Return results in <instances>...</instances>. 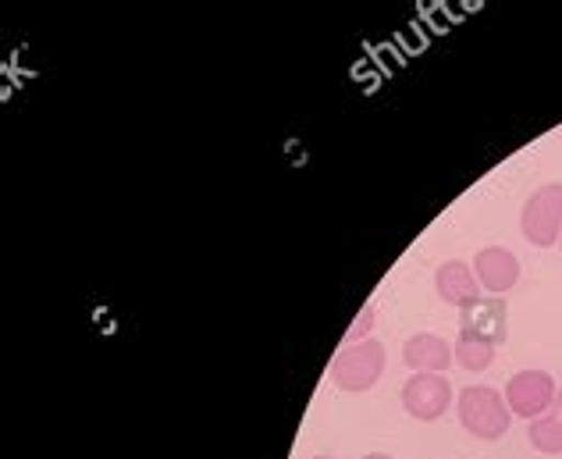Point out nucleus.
Here are the masks:
<instances>
[{
    "instance_id": "f257e3e1",
    "label": "nucleus",
    "mask_w": 562,
    "mask_h": 459,
    "mask_svg": "<svg viewBox=\"0 0 562 459\" xmlns=\"http://www.w3.org/2000/svg\"><path fill=\"white\" fill-rule=\"evenodd\" d=\"M456 410H460L463 432L481 441L502 438L513 424V410L506 403V395L492 389V384H470V389H463L456 395Z\"/></svg>"
},
{
    "instance_id": "f03ea898",
    "label": "nucleus",
    "mask_w": 562,
    "mask_h": 459,
    "mask_svg": "<svg viewBox=\"0 0 562 459\" xmlns=\"http://www.w3.org/2000/svg\"><path fill=\"white\" fill-rule=\"evenodd\" d=\"M520 232L530 246L549 249L559 246L562 235V182H549L535 189L520 211Z\"/></svg>"
},
{
    "instance_id": "7ed1b4c3",
    "label": "nucleus",
    "mask_w": 562,
    "mask_h": 459,
    "mask_svg": "<svg viewBox=\"0 0 562 459\" xmlns=\"http://www.w3.org/2000/svg\"><path fill=\"white\" fill-rule=\"evenodd\" d=\"M384 374V346L378 338H367L357 346H342V352L331 360V381L342 392H371L378 378Z\"/></svg>"
},
{
    "instance_id": "20e7f679",
    "label": "nucleus",
    "mask_w": 562,
    "mask_h": 459,
    "mask_svg": "<svg viewBox=\"0 0 562 459\" xmlns=\"http://www.w3.org/2000/svg\"><path fill=\"white\" fill-rule=\"evenodd\" d=\"M555 378L549 370H520L506 384V403L513 410V417H524L527 424L544 417L555 406Z\"/></svg>"
},
{
    "instance_id": "39448f33",
    "label": "nucleus",
    "mask_w": 562,
    "mask_h": 459,
    "mask_svg": "<svg viewBox=\"0 0 562 459\" xmlns=\"http://www.w3.org/2000/svg\"><path fill=\"white\" fill-rule=\"evenodd\" d=\"M460 335L492 343L495 349L506 346V338H509L506 295H481V300H473L470 306H463L460 310Z\"/></svg>"
},
{
    "instance_id": "423d86ee",
    "label": "nucleus",
    "mask_w": 562,
    "mask_h": 459,
    "mask_svg": "<svg viewBox=\"0 0 562 459\" xmlns=\"http://www.w3.org/2000/svg\"><path fill=\"white\" fill-rule=\"evenodd\" d=\"M452 399L456 395H452V384L446 374H413L403 384V410L413 421H424V424L446 417Z\"/></svg>"
},
{
    "instance_id": "0eeeda50",
    "label": "nucleus",
    "mask_w": 562,
    "mask_h": 459,
    "mask_svg": "<svg viewBox=\"0 0 562 459\" xmlns=\"http://www.w3.org/2000/svg\"><path fill=\"white\" fill-rule=\"evenodd\" d=\"M473 275H477L481 289L492 295H506L516 281H520V257L506 246H484L473 257Z\"/></svg>"
},
{
    "instance_id": "6e6552de",
    "label": "nucleus",
    "mask_w": 562,
    "mask_h": 459,
    "mask_svg": "<svg viewBox=\"0 0 562 459\" xmlns=\"http://www.w3.org/2000/svg\"><path fill=\"white\" fill-rule=\"evenodd\" d=\"M452 360H456L452 346L441 335H431V332L409 335L406 346H403V363L413 370V374H446Z\"/></svg>"
},
{
    "instance_id": "1a4fd4ad",
    "label": "nucleus",
    "mask_w": 562,
    "mask_h": 459,
    "mask_svg": "<svg viewBox=\"0 0 562 459\" xmlns=\"http://www.w3.org/2000/svg\"><path fill=\"white\" fill-rule=\"evenodd\" d=\"M435 292H438L441 303L463 310L473 300H481V281H477V275H473L470 264H463V260H446L435 271Z\"/></svg>"
},
{
    "instance_id": "9d476101",
    "label": "nucleus",
    "mask_w": 562,
    "mask_h": 459,
    "mask_svg": "<svg viewBox=\"0 0 562 459\" xmlns=\"http://www.w3.org/2000/svg\"><path fill=\"white\" fill-rule=\"evenodd\" d=\"M527 438H530V446H535L538 452H544V456H559V452H562V417H555V413L549 410L544 417L530 421Z\"/></svg>"
},
{
    "instance_id": "9b49d317",
    "label": "nucleus",
    "mask_w": 562,
    "mask_h": 459,
    "mask_svg": "<svg viewBox=\"0 0 562 459\" xmlns=\"http://www.w3.org/2000/svg\"><path fill=\"white\" fill-rule=\"evenodd\" d=\"M452 352H456V363H460L463 370H487L495 363V346L492 343H481V338H470V335H460L456 338V346H452Z\"/></svg>"
},
{
    "instance_id": "f8f14e48",
    "label": "nucleus",
    "mask_w": 562,
    "mask_h": 459,
    "mask_svg": "<svg viewBox=\"0 0 562 459\" xmlns=\"http://www.w3.org/2000/svg\"><path fill=\"white\" fill-rule=\"evenodd\" d=\"M374 317H378V310L374 303H363L360 306V314L352 317L349 324V332H346V346H357V343H367V335L374 332Z\"/></svg>"
},
{
    "instance_id": "ddd939ff",
    "label": "nucleus",
    "mask_w": 562,
    "mask_h": 459,
    "mask_svg": "<svg viewBox=\"0 0 562 459\" xmlns=\"http://www.w3.org/2000/svg\"><path fill=\"white\" fill-rule=\"evenodd\" d=\"M552 413H555V417H562V389H559V395H555V406H552Z\"/></svg>"
},
{
    "instance_id": "4468645a",
    "label": "nucleus",
    "mask_w": 562,
    "mask_h": 459,
    "mask_svg": "<svg viewBox=\"0 0 562 459\" xmlns=\"http://www.w3.org/2000/svg\"><path fill=\"white\" fill-rule=\"evenodd\" d=\"M363 459H392V456L389 452H367Z\"/></svg>"
},
{
    "instance_id": "2eb2a0df",
    "label": "nucleus",
    "mask_w": 562,
    "mask_h": 459,
    "mask_svg": "<svg viewBox=\"0 0 562 459\" xmlns=\"http://www.w3.org/2000/svg\"><path fill=\"white\" fill-rule=\"evenodd\" d=\"M314 459H335V456H314Z\"/></svg>"
},
{
    "instance_id": "dca6fc26",
    "label": "nucleus",
    "mask_w": 562,
    "mask_h": 459,
    "mask_svg": "<svg viewBox=\"0 0 562 459\" xmlns=\"http://www.w3.org/2000/svg\"><path fill=\"white\" fill-rule=\"evenodd\" d=\"M559 249H562V235H559Z\"/></svg>"
}]
</instances>
